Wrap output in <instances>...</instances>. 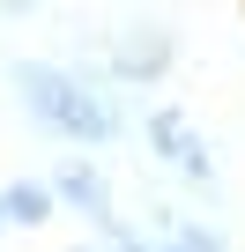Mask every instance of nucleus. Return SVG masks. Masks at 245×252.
Here are the masks:
<instances>
[{"label":"nucleus","mask_w":245,"mask_h":252,"mask_svg":"<svg viewBox=\"0 0 245 252\" xmlns=\"http://www.w3.org/2000/svg\"><path fill=\"white\" fill-rule=\"evenodd\" d=\"M8 89L23 104V119L45 141L89 156V149H119L134 134L127 119V89H89L82 74H67L60 60H8Z\"/></svg>","instance_id":"1"},{"label":"nucleus","mask_w":245,"mask_h":252,"mask_svg":"<svg viewBox=\"0 0 245 252\" xmlns=\"http://www.w3.org/2000/svg\"><path fill=\"white\" fill-rule=\"evenodd\" d=\"M141 141H149V156H164V163H171V178H186L208 208H223V171H215V149H208V134H201V126H193L178 104H149Z\"/></svg>","instance_id":"2"},{"label":"nucleus","mask_w":245,"mask_h":252,"mask_svg":"<svg viewBox=\"0 0 245 252\" xmlns=\"http://www.w3.org/2000/svg\"><path fill=\"white\" fill-rule=\"evenodd\" d=\"M178 67V45H171V30L149 15H134L127 30H119L111 45H104V74H111V89H156L164 74Z\"/></svg>","instance_id":"3"},{"label":"nucleus","mask_w":245,"mask_h":252,"mask_svg":"<svg viewBox=\"0 0 245 252\" xmlns=\"http://www.w3.org/2000/svg\"><path fill=\"white\" fill-rule=\"evenodd\" d=\"M45 186H52V200H60V208H74L89 230H104V222L119 215V200H111V178L97 171V156H60Z\"/></svg>","instance_id":"4"},{"label":"nucleus","mask_w":245,"mask_h":252,"mask_svg":"<svg viewBox=\"0 0 245 252\" xmlns=\"http://www.w3.org/2000/svg\"><path fill=\"white\" fill-rule=\"evenodd\" d=\"M149 237H156L164 252H230L215 222H201V215H178V208H164V200L149 208Z\"/></svg>","instance_id":"5"},{"label":"nucleus","mask_w":245,"mask_h":252,"mask_svg":"<svg viewBox=\"0 0 245 252\" xmlns=\"http://www.w3.org/2000/svg\"><path fill=\"white\" fill-rule=\"evenodd\" d=\"M0 208H8V230H45L60 215V200H52L45 178H8L0 186Z\"/></svg>","instance_id":"6"},{"label":"nucleus","mask_w":245,"mask_h":252,"mask_svg":"<svg viewBox=\"0 0 245 252\" xmlns=\"http://www.w3.org/2000/svg\"><path fill=\"white\" fill-rule=\"evenodd\" d=\"M0 15H37V0H0Z\"/></svg>","instance_id":"7"},{"label":"nucleus","mask_w":245,"mask_h":252,"mask_svg":"<svg viewBox=\"0 0 245 252\" xmlns=\"http://www.w3.org/2000/svg\"><path fill=\"white\" fill-rule=\"evenodd\" d=\"M0 237H8V208H0Z\"/></svg>","instance_id":"8"},{"label":"nucleus","mask_w":245,"mask_h":252,"mask_svg":"<svg viewBox=\"0 0 245 252\" xmlns=\"http://www.w3.org/2000/svg\"><path fill=\"white\" fill-rule=\"evenodd\" d=\"M74 252H104V245H74Z\"/></svg>","instance_id":"9"}]
</instances>
